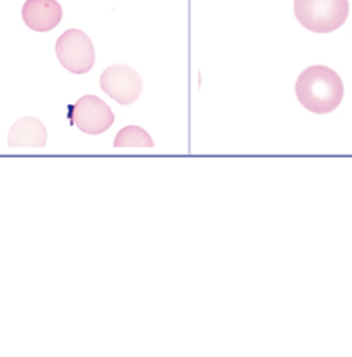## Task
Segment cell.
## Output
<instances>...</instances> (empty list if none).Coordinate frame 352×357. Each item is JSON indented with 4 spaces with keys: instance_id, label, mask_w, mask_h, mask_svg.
Returning a JSON list of instances; mask_svg holds the SVG:
<instances>
[{
    "instance_id": "6da1fadb",
    "label": "cell",
    "mask_w": 352,
    "mask_h": 357,
    "mask_svg": "<svg viewBox=\"0 0 352 357\" xmlns=\"http://www.w3.org/2000/svg\"><path fill=\"white\" fill-rule=\"evenodd\" d=\"M295 92L305 109L316 114H325L337 109L341 103L344 84L332 68L316 64L299 74Z\"/></svg>"
},
{
    "instance_id": "7a4b0ae2",
    "label": "cell",
    "mask_w": 352,
    "mask_h": 357,
    "mask_svg": "<svg viewBox=\"0 0 352 357\" xmlns=\"http://www.w3.org/2000/svg\"><path fill=\"white\" fill-rule=\"evenodd\" d=\"M298 21L309 31L327 33L338 29L349 14L348 0H295Z\"/></svg>"
},
{
    "instance_id": "3957f363",
    "label": "cell",
    "mask_w": 352,
    "mask_h": 357,
    "mask_svg": "<svg viewBox=\"0 0 352 357\" xmlns=\"http://www.w3.org/2000/svg\"><path fill=\"white\" fill-rule=\"evenodd\" d=\"M56 56L60 64L73 74L88 73L95 61L91 38L81 29H67L56 40Z\"/></svg>"
},
{
    "instance_id": "277c9868",
    "label": "cell",
    "mask_w": 352,
    "mask_h": 357,
    "mask_svg": "<svg viewBox=\"0 0 352 357\" xmlns=\"http://www.w3.org/2000/svg\"><path fill=\"white\" fill-rule=\"evenodd\" d=\"M101 89L120 105H131L142 91V78L127 64H113L103 70L99 78Z\"/></svg>"
},
{
    "instance_id": "5b68a950",
    "label": "cell",
    "mask_w": 352,
    "mask_h": 357,
    "mask_svg": "<svg viewBox=\"0 0 352 357\" xmlns=\"http://www.w3.org/2000/svg\"><path fill=\"white\" fill-rule=\"evenodd\" d=\"M73 124L82 132L98 135L112 127L115 114L109 105L95 95L81 96L71 107Z\"/></svg>"
},
{
    "instance_id": "8992f818",
    "label": "cell",
    "mask_w": 352,
    "mask_h": 357,
    "mask_svg": "<svg viewBox=\"0 0 352 357\" xmlns=\"http://www.w3.org/2000/svg\"><path fill=\"white\" fill-rule=\"evenodd\" d=\"M63 10L56 0H27L22 6L25 25L36 32H47L59 25Z\"/></svg>"
},
{
    "instance_id": "52a82bcc",
    "label": "cell",
    "mask_w": 352,
    "mask_h": 357,
    "mask_svg": "<svg viewBox=\"0 0 352 357\" xmlns=\"http://www.w3.org/2000/svg\"><path fill=\"white\" fill-rule=\"evenodd\" d=\"M47 131L45 124L36 117H21L10 128L7 144L11 148H39L45 146Z\"/></svg>"
},
{
    "instance_id": "ba28073f",
    "label": "cell",
    "mask_w": 352,
    "mask_h": 357,
    "mask_svg": "<svg viewBox=\"0 0 352 357\" xmlns=\"http://www.w3.org/2000/svg\"><path fill=\"white\" fill-rule=\"evenodd\" d=\"M115 148H129V146H154V141L149 134L140 126H126L115 137Z\"/></svg>"
}]
</instances>
